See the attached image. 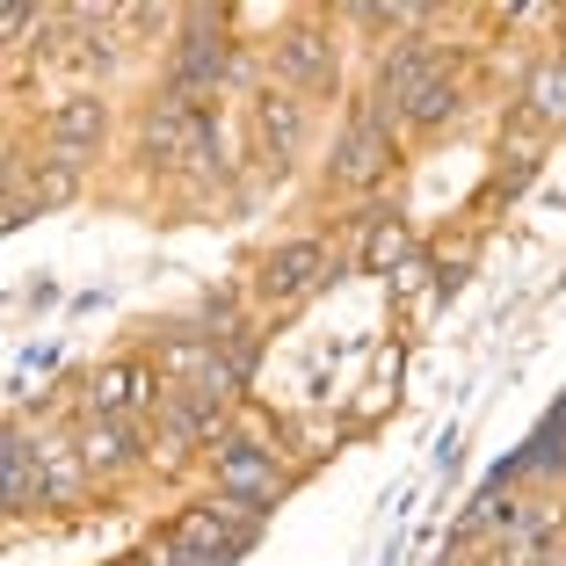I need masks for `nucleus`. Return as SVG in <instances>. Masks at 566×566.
I'll return each instance as SVG.
<instances>
[{
	"label": "nucleus",
	"instance_id": "obj_1",
	"mask_svg": "<svg viewBox=\"0 0 566 566\" xmlns=\"http://www.w3.org/2000/svg\"><path fill=\"white\" fill-rule=\"evenodd\" d=\"M182 22H189V36H182V59H175V95L233 81L240 59H233V44H226V15H218V8H189Z\"/></svg>",
	"mask_w": 566,
	"mask_h": 566
},
{
	"label": "nucleus",
	"instance_id": "obj_2",
	"mask_svg": "<svg viewBox=\"0 0 566 566\" xmlns=\"http://www.w3.org/2000/svg\"><path fill=\"white\" fill-rule=\"evenodd\" d=\"M218 494L226 501H276L283 494V472H276V450H262V443H226L218 450Z\"/></svg>",
	"mask_w": 566,
	"mask_h": 566
},
{
	"label": "nucleus",
	"instance_id": "obj_3",
	"mask_svg": "<svg viewBox=\"0 0 566 566\" xmlns=\"http://www.w3.org/2000/svg\"><path fill=\"white\" fill-rule=\"evenodd\" d=\"M327 276V248L319 240H291L262 262V298H305L313 283Z\"/></svg>",
	"mask_w": 566,
	"mask_h": 566
},
{
	"label": "nucleus",
	"instance_id": "obj_4",
	"mask_svg": "<svg viewBox=\"0 0 566 566\" xmlns=\"http://www.w3.org/2000/svg\"><path fill=\"white\" fill-rule=\"evenodd\" d=\"M385 160H392V132H385V109H364V117H356V132H349V146L334 153V175H342V182H378Z\"/></svg>",
	"mask_w": 566,
	"mask_h": 566
},
{
	"label": "nucleus",
	"instance_id": "obj_5",
	"mask_svg": "<svg viewBox=\"0 0 566 566\" xmlns=\"http://www.w3.org/2000/svg\"><path fill=\"white\" fill-rule=\"evenodd\" d=\"M51 146L66 153V160H81L87 146H102V132H109V102H95V95H73V102H59L51 109Z\"/></svg>",
	"mask_w": 566,
	"mask_h": 566
},
{
	"label": "nucleus",
	"instance_id": "obj_6",
	"mask_svg": "<svg viewBox=\"0 0 566 566\" xmlns=\"http://www.w3.org/2000/svg\"><path fill=\"white\" fill-rule=\"evenodd\" d=\"M197 124L203 109L197 102H160V109H146V160H189V146H197Z\"/></svg>",
	"mask_w": 566,
	"mask_h": 566
},
{
	"label": "nucleus",
	"instance_id": "obj_7",
	"mask_svg": "<svg viewBox=\"0 0 566 566\" xmlns=\"http://www.w3.org/2000/svg\"><path fill=\"white\" fill-rule=\"evenodd\" d=\"M421 87H436V44H400L378 73V109L385 102H415Z\"/></svg>",
	"mask_w": 566,
	"mask_h": 566
},
{
	"label": "nucleus",
	"instance_id": "obj_8",
	"mask_svg": "<svg viewBox=\"0 0 566 566\" xmlns=\"http://www.w3.org/2000/svg\"><path fill=\"white\" fill-rule=\"evenodd\" d=\"M146 385H153L146 364H109V370H95V385H87V415H95V421L124 415V407L146 400Z\"/></svg>",
	"mask_w": 566,
	"mask_h": 566
},
{
	"label": "nucleus",
	"instance_id": "obj_9",
	"mask_svg": "<svg viewBox=\"0 0 566 566\" xmlns=\"http://www.w3.org/2000/svg\"><path fill=\"white\" fill-rule=\"evenodd\" d=\"M276 66L291 73V81H305V87H334V44L319 30H291L276 44Z\"/></svg>",
	"mask_w": 566,
	"mask_h": 566
},
{
	"label": "nucleus",
	"instance_id": "obj_10",
	"mask_svg": "<svg viewBox=\"0 0 566 566\" xmlns=\"http://www.w3.org/2000/svg\"><path fill=\"white\" fill-rule=\"evenodd\" d=\"M254 124H262V138H269V153H276V167L298 153V132H305V117H298V102H276V95H262V109H254Z\"/></svg>",
	"mask_w": 566,
	"mask_h": 566
},
{
	"label": "nucleus",
	"instance_id": "obj_11",
	"mask_svg": "<svg viewBox=\"0 0 566 566\" xmlns=\"http://www.w3.org/2000/svg\"><path fill=\"white\" fill-rule=\"evenodd\" d=\"M73 450H81V465H117L124 450H132V421H124V415H109V421H87V429H81V443H73Z\"/></svg>",
	"mask_w": 566,
	"mask_h": 566
},
{
	"label": "nucleus",
	"instance_id": "obj_12",
	"mask_svg": "<svg viewBox=\"0 0 566 566\" xmlns=\"http://www.w3.org/2000/svg\"><path fill=\"white\" fill-rule=\"evenodd\" d=\"M407 254H415V233H407L400 218H378V226H370V248H364V269L385 276V269H400Z\"/></svg>",
	"mask_w": 566,
	"mask_h": 566
},
{
	"label": "nucleus",
	"instance_id": "obj_13",
	"mask_svg": "<svg viewBox=\"0 0 566 566\" xmlns=\"http://www.w3.org/2000/svg\"><path fill=\"white\" fill-rule=\"evenodd\" d=\"M36 480H44V501H73L81 494V465L66 450H36Z\"/></svg>",
	"mask_w": 566,
	"mask_h": 566
},
{
	"label": "nucleus",
	"instance_id": "obj_14",
	"mask_svg": "<svg viewBox=\"0 0 566 566\" xmlns=\"http://www.w3.org/2000/svg\"><path fill=\"white\" fill-rule=\"evenodd\" d=\"M531 109H537V117H566V66H559V59L531 73Z\"/></svg>",
	"mask_w": 566,
	"mask_h": 566
},
{
	"label": "nucleus",
	"instance_id": "obj_15",
	"mask_svg": "<svg viewBox=\"0 0 566 566\" xmlns=\"http://www.w3.org/2000/svg\"><path fill=\"white\" fill-rule=\"evenodd\" d=\"M73 189H81V160H51V167H36L30 197H36V203H66Z\"/></svg>",
	"mask_w": 566,
	"mask_h": 566
},
{
	"label": "nucleus",
	"instance_id": "obj_16",
	"mask_svg": "<svg viewBox=\"0 0 566 566\" xmlns=\"http://www.w3.org/2000/svg\"><path fill=\"white\" fill-rule=\"evenodd\" d=\"M407 117H415V124H443V117H458V87H450V81L421 87V95L407 102Z\"/></svg>",
	"mask_w": 566,
	"mask_h": 566
},
{
	"label": "nucleus",
	"instance_id": "obj_17",
	"mask_svg": "<svg viewBox=\"0 0 566 566\" xmlns=\"http://www.w3.org/2000/svg\"><path fill=\"white\" fill-rule=\"evenodd\" d=\"M226 370H233V385H248V370H254V334H226Z\"/></svg>",
	"mask_w": 566,
	"mask_h": 566
}]
</instances>
